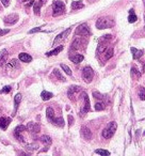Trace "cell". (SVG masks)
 I'll use <instances>...</instances> for the list:
<instances>
[{
  "mask_svg": "<svg viewBox=\"0 0 145 156\" xmlns=\"http://www.w3.org/2000/svg\"><path fill=\"white\" fill-rule=\"evenodd\" d=\"M107 48V45L106 44H99L97 47V53H101L104 51L105 49Z\"/></svg>",
  "mask_w": 145,
  "mask_h": 156,
  "instance_id": "8d00e7d4",
  "label": "cell"
},
{
  "mask_svg": "<svg viewBox=\"0 0 145 156\" xmlns=\"http://www.w3.org/2000/svg\"><path fill=\"white\" fill-rule=\"evenodd\" d=\"M52 15L53 16H59V15H62L65 13V4L64 2L60 1V0H57L52 3Z\"/></svg>",
  "mask_w": 145,
  "mask_h": 156,
  "instance_id": "3957f363",
  "label": "cell"
},
{
  "mask_svg": "<svg viewBox=\"0 0 145 156\" xmlns=\"http://www.w3.org/2000/svg\"><path fill=\"white\" fill-rule=\"evenodd\" d=\"M41 31V28L40 27H36V28H34V29H31L29 31V33L31 34V33H35V32H40Z\"/></svg>",
  "mask_w": 145,
  "mask_h": 156,
  "instance_id": "b9f144b4",
  "label": "cell"
},
{
  "mask_svg": "<svg viewBox=\"0 0 145 156\" xmlns=\"http://www.w3.org/2000/svg\"><path fill=\"white\" fill-rule=\"evenodd\" d=\"M113 26H114V21L111 18H108V17H100L98 18L97 21H96V28L100 30L107 29V28H111Z\"/></svg>",
  "mask_w": 145,
  "mask_h": 156,
  "instance_id": "7a4b0ae2",
  "label": "cell"
},
{
  "mask_svg": "<svg viewBox=\"0 0 145 156\" xmlns=\"http://www.w3.org/2000/svg\"><path fill=\"white\" fill-rule=\"evenodd\" d=\"M113 56V48H108L106 49V53H105V57H106V59H110V58H112Z\"/></svg>",
  "mask_w": 145,
  "mask_h": 156,
  "instance_id": "f546056e",
  "label": "cell"
},
{
  "mask_svg": "<svg viewBox=\"0 0 145 156\" xmlns=\"http://www.w3.org/2000/svg\"><path fill=\"white\" fill-rule=\"evenodd\" d=\"M25 130H26V126H24V125H18V126L14 130L15 138L18 139L19 141H24V137L21 136V132H24Z\"/></svg>",
  "mask_w": 145,
  "mask_h": 156,
  "instance_id": "52a82bcc",
  "label": "cell"
},
{
  "mask_svg": "<svg viewBox=\"0 0 145 156\" xmlns=\"http://www.w3.org/2000/svg\"><path fill=\"white\" fill-rule=\"evenodd\" d=\"M71 28H68L67 30H65V31H63L62 33H60L59 36H57L56 38H54V41H53V45H56L58 42H60L61 40H64V38H66V36L69 34V32H71Z\"/></svg>",
  "mask_w": 145,
  "mask_h": 156,
  "instance_id": "7c38bea8",
  "label": "cell"
},
{
  "mask_svg": "<svg viewBox=\"0 0 145 156\" xmlns=\"http://www.w3.org/2000/svg\"><path fill=\"white\" fill-rule=\"evenodd\" d=\"M41 6H42V4H41V2H35L34 3V13H35L36 15H39L40 14V11H41Z\"/></svg>",
  "mask_w": 145,
  "mask_h": 156,
  "instance_id": "4dcf8cb0",
  "label": "cell"
},
{
  "mask_svg": "<svg viewBox=\"0 0 145 156\" xmlns=\"http://www.w3.org/2000/svg\"><path fill=\"white\" fill-rule=\"evenodd\" d=\"M40 2H41V4L43 6V4H44V3L46 2V0H40Z\"/></svg>",
  "mask_w": 145,
  "mask_h": 156,
  "instance_id": "f6af8a7d",
  "label": "cell"
},
{
  "mask_svg": "<svg viewBox=\"0 0 145 156\" xmlns=\"http://www.w3.org/2000/svg\"><path fill=\"white\" fill-rule=\"evenodd\" d=\"M137 19H138V17H137L136 13H134V11H133L132 9L129 10V16H128V21L130 23V24H132V23H136Z\"/></svg>",
  "mask_w": 145,
  "mask_h": 156,
  "instance_id": "ffe728a7",
  "label": "cell"
},
{
  "mask_svg": "<svg viewBox=\"0 0 145 156\" xmlns=\"http://www.w3.org/2000/svg\"><path fill=\"white\" fill-rule=\"evenodd\" d=\"M82 77L84 81L88 83H90L92 81L93 77H94V72H93L92 68H90V66H86V68L82 70Z\"/></svg>",
  "mask_w": 145,
  "mask_h": 156,
  "instance_id": "5b68a950",
  "label": "cell"
},
{
  "mask_svg": "<svg viewBox=\"0 0 145 156\" xmlns=\"http://www.w3.org/2000/svg\"><path fill=\"white\" fill-rule=\"evenodd\" d=\"M82 96H83V100H84V106H83L82 110H81V113H82V115H86V112L90 111V100L86 92H82Z\"/></svg>",
  "mask_w": 145,
  "mask_h": 156,
  "instance_id": "ba28073f",
  "label": "cell"
},
{
  "mask_svg": "<svg viewBox=\"0 0 145 156\" xmlns=\"http://www.w3.org/2000/svg\"><path fill=\"white\" fill-rule=\"evenodd\" d=\"M34 4V0H26V6L29 8V6H32Z\"/></svg>",
  "mask_w": 145,
  "mask_h": 156,
  "instance_id": "ab89813d",
  "label": "cell"
},
{
  "mask_svg": "<svg viewBox=\"0 0 145 156\" xmlns=\"http://www.w3.org/2000/svg\"><path fill=\"white\" fill-rule=\"evenodd\" d=\"M21 102V93H18V94L15 95L14 97V111H13V115H15L16 111H17V108L19 106V103Z\"/></svg>",
  "mask_w": 145,
  "mask_h": 156,
  "instance_id": "9a60e30c",
  "label": "cell"
},
{
  "mask_svg": "<svg viewBox=\"0 0 145 156\" xmlns=\"http://www.w3.org/2000/svg\"><path fill=\"white\" fill-rule=\"evenodd\" d=\"M83 6H84V4H83L81 1H73L71 2V9L73 10H79V9H82Z\"/></svg>",
  "mask_w": 145,
  "mask_h": 156,
  "instance_id": "7402d4cb",
  "label": "cell"
},
{
  "mask_svg": "<svg viewBox=\"0 0 145 156\" xmlns=\"http://www.w3.org/2000/svg\"><path fill=\"white\" fill-rule=\"evenodd\" d=\"M76 36H91V31H90L89 26L86 24H81L78 26V28L75 31Z\"/></svg>",
  "mask_w": 145,
  "mask_h": 156,
  "instance_id": "277c9868",
  "label": "cell"
},
{
  "mask_svg": "<svg viewBox=\"0 0 145 156\" xmlns=\"http://www.w3.org/2000/svg\"><path fill=\"white\" fill-rule=\"evenodd\" d=\"M40 139H41V141L43 142V143H44L46 147H48V145H50V144H51V138L49 137V136L43 135Z\"/></svg>",
  "mask_w": 145,
  "mask_h": 156,
  "instance_id": "603a6c76",
  "label": "cell"
},
{
  "mask_svg": "<svg viewBox=\"0 0 145 156\" xmlns=\"http://www.w3.org/2000/svg\"><path fill=\"white\" fill-rule=\"evenodd\" d=\"M95 153L96 154H99V155H110V152L109 151H106V150H103V149H97V150H95Z\"/></svg>",
  "mask_w": 145,
  "mask_h": 156,
  "instance_id": "f1b7e54d",
  "label": "cell"
},
{
  "mask_svg": "<svg viewBox=\"0 0 145 156\" xmlns=\"http://www.w3.org/2000/svg\"><path fill=\"white\" fill-rule=\"evenodd\" d=\"M19 60L23 62H26V63H29V62L32 61V57L30 56L29 53H19Z\"/></svg>",
  "mask_w": 145,
  "mask_h": 156,
  "instance_id": "2e32d148",
  "label": "cell"
},
{
  "mask_svg": "<svg viewBox=\"0 0 145 156\" xmlns=\"http://www.w3.org/2000/svg\"><path fill=\"white\" fill-rule=\"evenodd\" d=\"M46 115H47V119L49 120V122H52V120L54 119V112H53V109L51 107H48L46 109Z\"/></svg>",
  "mask_w": 145,
  "mask_h": 156,
  "instance_id": "d6986e66",
  "label": "cell"
},
{
  "mask_svg": "<svg viewBox=\"0 0 145 156\" xmlns=\"http://www.w3.org/2000/svg\"><path fill=\"white\" fill-rule=\"evenodd\" d=\"M6 59H8V51L6 49H2L0 53V66H2L6 63Z\"/></svg>",
  "mask_w": 145,
  "mask_h": 156,
  "instance_id": "e0dca14e",
  "label": "cell"
},
{
  "mask_svg": "<svg viewBox=\"0 0 145 156\" xmlns=\"http://www.w3.org/2000/svg\"><path fill=\"white\" fill-rule=\"evenodd\" d=\"M116 128H117V124H116V122H114V121L110 122V123L107 125L106 128L103 130V137L106 139L112 138L113 135L115 134Z\"/></svg>",
  "mask_w": 145,
  "mask_h": 156,
  "instance_id": "6da1fadb",
  "label": "cell"
},
{
  "mask_svg": "<svg viewBox=\"0 0 145 156\" xmlns=\"http://www.w3.org/2000/svg\"><path fill=\"white\" fill-rule=\"evenodd\" d=\"M144 136H145V132H144Z\"/></svg>",
  "mask_w": 145,
  "mask_h": 156,
  "instance_id": "c3c4849f",
  "label": "cell"
},
{
  "mask_svg": "<svg viewBox=\"0 0 145 156\" xmlns=\"http://www.w3.org/2000/svg\"><path fill=\"white\" fill-rule=\"evenodd\" d=\"M105 108H106V105H105L104 102H97L95 104V110H97V111H101Z\"/></svg>",
  "mask_w": 145,
  "mask_h": 156,
  "instance_id": "484cf974",
  "label": "cell"
},
{
  "mask_svg": "<svg viewBox=\"0 0 145 156\" xmlns=\"http://www.w3.org/2000/svg\"><path fill=\"white\" fill-rule=\"evenodd\" d=\"M21 1H26V0H21Z\"/></svg>",
  "mask_w": 145,
  "mask_h": 156,
  "instance_id": "bcb514c9",
  "label": "cell"
},
{
  "mask_svg": "<svg viewBox=\"0 0 145 156\" xmlns=\"http://www.w3.org/2000/svg\"><path fill=\"white\" fill-rule=\"evenodd\" d=\"M93 96H94L95 98H98V100H104V95L100 94V93H99V92H97V91L93 92Z\"/></svg>",
  "mask_w": 145,
  "mask_h": 156,
  "instance_id": "f35d334b",
  "label": "cell"
},
{
  "mask_svg": "<svg viewBox=\"0 0 145 156\" xmlns=\"http://www.w3.org/2000/svg\"><path fill=\"white\" fill-rule=\"evenodd\" d=\"M131 53H132V57L133 59H139V58H141V57L143 56V53H144V50L142 49H137V48L134 47H131Z\"/></svg>",
  "mask_w": 145,
  "mask_h": 156,
  "instance_id": "5bb4252c",
  "label": "cell"
},
{
  "mask_svg": "<svg viewBox=\"0 0 145 156\" xmlns=\"http://www.w3.org/2000/svg\"><path fill=\"white\" fill-rule=\"evenodd\" d=\"M68 121H69V122H68V125L71 126V124L74 123V118H73L71 115H68Z\"/></svg>",
  "mask_w": 145,
  "mask_h": 156,
  "instance_id": "7bdbcfd3",
  "label": "cell"
},
{
  "mask_svg": "<svg viewBox=\"0 0 145 156\" xmlns=\"http://www.w3.org/2000/svg\"><path fill=\"white\" fill-rule=\"evenodd\" d=\"M11 85H6V87H3V89H1L0 90V93L2 94V93H9L10 91H11Z\"/></svg>",
  "mask_w": 145,
  "mask_h": 156,
  "instance_id": "74e56055",
  "label": "cell"
},
{
  "mask_svg": "<svg viewBox=\"0 0 145 156\" xmlns=\"http://www.w3.org/2000/svg\"><path fill=\"white\" fill-rule=\"evenodd\" d=\"M69 59H71V61L74 62V63L78 64V63H80V62L83 60V56L82 55H79V53H76V55H74V56L69 57Z\"/></svg>",
  "mask_w": 145,
  "mask_h": 156,
  "instance_id": "ac0fdd59",
  "label": "cell"
},
{
  "mask_svg": "<svg viewBox=\"0 0 145 156\" xmlns=\"http://www.w3.org/2000/svg\"><path fill=\"white\" fill-rule=\"evenodd\" d=\"M53 74L56 75V77L59 80H61V81H65V78H64V76H63L62 74L60 73V71L58 70V68H54V70H53Z\"/></svg>",
  "mask_w": 145,
  "mask_h": 156,
  "instance_id": "4316f807",
  "label": "cell"
},
{
  "mask_svg": "<svg viewBox=\"0 0 145 156\" xmlns=\"http://www.w3.org/2000/svg\"><path fill=\"white\" fill-rule=\"evenodd\" d=\"M144 4H145V0H144Z\"/></svg>",
  "mask_w": 145,
  "mask_h": 156,
  "instance_id": "7dc6e473",
  "label": "cell"
},
{
  "mask_svg": "<svg viewBox=\"0 0 145 156\" xmlns=\"http://www.w3.org/2000/svg\"><path fill=\"white\" fill-rule=\"evenodd\" d=\"M10 124H11V118H8V117L0 118V128L1 130H6Z\"/></svg>",
  "mask_w": 145,
  "mask_h": 156,
  "instance_id": "30bf717a",
  "label": "cell"
},
{
  "mask_svg": "<svg viewBox=\"0 0 145 156\" xmlns=\"http://www.w3.org/2000/svg\"><path fill=\"white\" fill-rule=\"evenodd\" d=\"M80 90H81V88H80L79 85H71V88L68 89V91H67V96L69 100H75V94L77 93V92H79Z\"/></svg>",
  "mask_w": 145,
  "mask_h": 156,
  "instance_id": "9c48e42d",
  "label": "cell"
},
{
  "mask_svg": "<svg viewBox=\"0 0 145 156\" xmlns=\"http://www.w3.org/2000/svg\"><path fill=\"white\" fill-rule=\"evenodd\" d=\"M26 130L33 132V134H37L40 132V130H41V126L37 123H35V122H29V123L27 124Z\"/></svg>",
  "mask_w": 145,
  "mask_h": 156,
  "instance_id": "8992f818",
  "label": "cell"
},
{
  "mask_svg": "<svg viewBox=\"0 0 145 156\" xmlns=\"http://www.w3.org/2000/svg\"><path fill=\"white\" fill-rule=\"evenodd\" d=\"M1 2H2V4L4 6H9V4H10V0H1Z\"/></svg>",
  "mask_w": 145,
  "mask_h": 156,
  "instance_id": "ee69618b",
  "label": "cell"
},
{
  "mask_svg": "<svg viewBox=\"0 0 145 156\" xmlns=\"http://www.w3.org/2000/svg\"><path fill=\"white\" fill-rule=\"evenodd\" d=\"M62 50H63V46H59V47L54 48V49L51 50V51H48V53H46V56H47V57L54 56V55H58V53H59L60 51H62Z\"/></svg>",
  "mask_w": 145,
  "mask_h": 156,
  "instance_id": "44dd1931",
  "label": "cell"
},
{
  "mask_svg": "<svg viewBox=\"0 0 145 156\" xmlns=\"http://www.w3.org/2000/svg\"><path fill=\"white\" fill-rule=\"evenodd\" d=\"M18 19V15L17 14H10L4 18V23L8 25H13L16 23V21Z\"/></svg>",
  "mask_w": 145,
  "mask_h": 156,
  "instance_id": "4fadbf2b",
  "label": "cell"
},
{
  "mask_svg": "<svg viewBox=\"0 0 145 156\" xmlns=\"http://www.w3.org/2000/svg\"><path fill=\"white\" fill-rule=\"evenodd\" d=\"M6 66H8V68H15V66H16V68H18V61L16 59H13V60H11V62H10L9 64L6 65Z\"/></svg>",
  "mask_w": 145,
  "mask_h": 156,
  "instance_id": "d6a6232c",
  "label": "cell"
},
{
  "mask_svg": "<svg viewBox=\"0 0 145 156\" xmlns=\"http://www.w3.org/2000/svg\"><path fill=\"white\" fill-rule=\"evenodd\" d=\"M53 96V94L51 93V92H47V91H43L41 93V97L43 100H50L51 97Z\"/></svg>",
  "mask_w": 145,
  "mask_h": 156,
  "instance_id": "cb8c5ba5",
  "label": "cell"
},
{
  "mask_svg": "<svg viewBox=\"0 0 145 156\" xmlns=\"http://www.w3.org/2000/svg\"><path fill=\"white\" fill-rule=\"evenodd\" d=\"M81 135H82V137L86 140H90V139L92 138V132H91V130H90L89 127L86 126L81 127Z\"/></svg>",
  "mask_w": 145,
  "mask_h": 156,
  "instance_id": "8fae6325",
  "label": "cell"
},
{
  "mask_svg": "<svg viewBox=\"0 0 145 156\" xmlns=\"http://www.w3.org/2000/svg\"><path fill=\"white\" fill-rule=\"evenodd\" d=\"M39 147V145L36 143H33V144H27L26 145V149L27 150H29V151H34V150H36Z\"/></svg>",
  "mask_w": 145,
  "mask_h": 156,
  "instance_id": "836d02e7",
  "label": "cell"
},
{
  "mask_svg": "<svg viewBox=\"0 0 145 156\" xmlns=\"http://www.w3.org/2000/svg\"><path fill=\"white\" fill-rule=\"evenodd\" d=\"M139 97L141 100H145V88L141 87L139 90Z\"/></svg>",
  "mask_w": 145,
  "mask_h": 156,
  "instance_id": "1f68e13d",
  "label": "cell"
},
{
  "mask_svg": "<svg viewBox=\"0 0 145 156\" xmlns=\"http://www.w3.org/2000/svg\"><path fill=\"white\" fill-rule=\"evenodd\" d=\"M131 74H132V75H136L137 77L141 76V72H139V70H138L136 66H132V68H131Z\"/></svg>",
  "mask_w": 145,
  "mask_h": 156,
  "instance_id": "d590c367",
  "label": "cell"
},
{
  "mask_svg": "<svg viewBox=\"0 0 145 156\" xmlns=\"http://www.w3.org/2000/svg\"><path fill=\"white\" fill-rule=\"evenodd\" d=\"M81 47V41H80L79 38H76L74 42H73V44H71V49H78V48Z\"/></svg>",
  "mask_w": 145,
  "mask_h": 156,
  "instance_id": "83f0119b",
  "label": "cell"
},
{
  "mask_svg": "<svg viewBox=\"0 0 145 156\" xmlns=\"http://www.w3.org/2000/svg\"><path fill=\"white\" fill-rule=\"evenodd\" d=\"M61 68H63V71L65 72L67 75H69V76H71V70L69 68H68L66 64H61Z\"/></svg>",
  "mask_w": 145,
  "mask_h": 156,
  "instance_id": "e575fe53",
  "label": "cell"
},
{
  "mask_svg": "<svg viewBox=\"0 0 145 156\" xmlns=\"http://www.w3.org/2000/svg\"><path fill=\"white\" fill-rule=\"evenodd\" d=\"M10 30L9 29H0V36H4V34H6V33H9Z\"/></svg>",
  "mask_w": 145,
  "mask_h": 156,
  "instance_id": "60d3db41",
  "label": "cell"
},
{
  "mask_svg": "<svg viewBox=\"0 0 145 156\" xmlns=\"http://www.w3.org/2000/svg\"><path fill=\"white\" fill-rule=\"evenodd\" d=\"M51 123L57 125V126H60V127L64 126V120H63V118H54Z\"/></svg>",
  "mask_w": 145,
  "mask_h": 156,
  "instance_id": "d4e9b609",
  "label": "cell"
}]
</instances>
